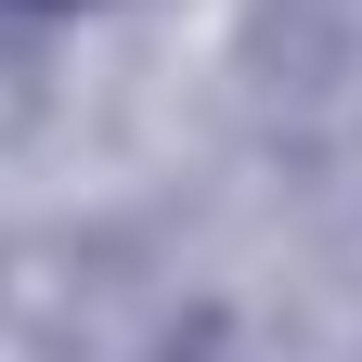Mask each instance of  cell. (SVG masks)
I'll use <instances>...</instances> for the list:
<instances>
[{"instance_id":"1","label":"cell","mask_w":362,"mask_h":362,"mask_svg":"<svg viewBox=\"0 0 362 362\" xmlns=\"http://www.w3.org/2000/svg\"><path fill=\"white\" fill-rule=\"evenodd\" d=\"M13 13H78V0H13Z\"/></svg>"}]
</instances>
